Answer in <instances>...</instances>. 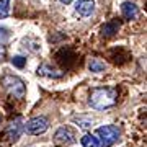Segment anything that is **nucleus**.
<instances>
[{"mask_svg": "<svg viewBox=\"0 0 147 147\" xmlns=\"http://www.w3.org/2000/svg\"><path fill=\"white\" fill-rule=\"evenodd\" d=\"M80 142H82V146L84 147H100L98 137H95L93 134H85V136H82Z\"/></svg>", "mask_w": 147, "mask_h": 147, "instance_id": "9b49d317", "label": "nucleus"}, {"mask_svg": "<svg viewBox=\"0 0 147 147\" xmlns=\"http://www.w3.org/2000/svg\"><path fill=\"white\" fill-rule=\"evenodd\" d=\"M88 69H90V72H103L106 69V65H105V62H101L100 59H92L90 61V64H88Z\"/></svg>", "mask_w": 147, "mask_h": 147, "instance_id": "ddd939ff", "label": "nucleus"}, {"mask_svg": "<svg viewBox=\"0 0 147 147\" xmlns=\"http://www.w3.org/2000/svg\"><path fill=\"white\" fill-rule=\"evenodd\" d=\"M11 64L18 69H23L25 64H26V57H23V56H15V57H11Z\"/></svg>", "mask_w": 147, "mask_h": 147, "instance_id": "2eb2a0df", "label": "nucleus"}, {"mask_svg": "<svg viewBox=\"0 0 147 147\" xmlns=\"http://www.w3.org/2000/svg\"><path fill=\"white\" fill-rule=\"evenodd\" d=\"M38 74H41V75H46V77H53V79H59V77H62V72H59V70H54L53 67H49V65H41V67L38 69Z\"/></svg>", "mask_w": 147, "mask_h": 147, "instance_id": "9d476101", "label": "nucleus"}, {"mask_svg": "<svg viewBox=\"0 0 147 147\" xmlns=\"http://www.w3.org/2000/svg\"><path fill=\"white\" fill-rule=\"evenodd\" d=\"M121 11H123V16L126 20H136L137 15H139V10H137L136 3H132V2H124L121 5Z\"/></svg>", "mask_w": 147, "mask_h": 147, "instance_id": "1a4fd4ad", "label": "nucleus"}, {"mask_svg": "<svg viewBox=\"0 0 147 147\" xmlns=\"http://www.w3.org/2000/svg\"><path fill=\"white\" fill-rule=\"evenodd\" d=\"M3 56H5V47H3L2 44H0V61L3 59Z\"/></svg>", "mask_w": 147, "mask_h": 147, "instance_id": "a211bd4d", "label": "nucleus"}, {"mask_svg": "<svg viewBox=\"0 0 147 147\" xmlns=\"http://www.w3.org/2000/svg\"><path fill=\"white\" fill-rule=\"evenodd\" d=\"M0 123H2V116H0Z\"/></svg>", "mask_w": 147, "mask_h": 147, "instance_id": "aec40b11", "label": "nucleus"}, {"mask_svg": "<svg viewBox=\"0 0 147 147\" xmlns=\"http://www.w3.org/2000/svg\"><path fill=\"white\" fill-rule=\"evenodd\" d=\"M21 131H23V124H21V119L20 118H16L15 121H11L8 127L5 129L3 132V137H5L8 142H16L18 141V137L21 136Z\"/></svg>", "mask_w": 147, "mask_h": 147, "instance_id": "39448f33", "label": "nucleus"}, {"mask_svg": "<svg viewBox=\"0 0 147 147\" xmlns=\"http://www.w3.org/2000/svg\"><path fill=\"white\" fill-rule=\"evenodd\" d=\"M2 85L8 90V93L13 95L15 98H23L25 96V84H23V80H20L18 77L15 75H5L3 79H2Z\"/></svg>", "mask_w": 147, "mask_h": 147, "instance_id": "7ed1b4c3", "label": "nucleus"}, {"mask_svg": "<svg viewBox=\"0 0 147 147\" xmlns=\"http://www.w3.org/2000/svg\"><path fill=\"white\" fill-rule=\"evenodd\" d=\"M10 13V0H0V18H7Z\"/></svg>", "mask_w": 147, "mask_h": 147, "instance_id": "4468645a", "label": "nucleus"}, {"mask_svg": "<svg viewBox=\"0 0 147 147\" xmlns=\"http://www.w3.org/2000/svg\"><path fill=\"white\" fill-rule=\"evenodd\" d=\"M95 10V2L93 0H79L75 3V11L82 16H88L92 15Z\"/></svg>", "mask_w": 147, "mask_h": 147, "instance_id": "0eeeda50", "label": "nucleus"}, {"mask_svg": "<svg viewBox=\"0 0 147 147\" xmlns=\"http://www.w3.org/2000/svg\"><path fill=\"white\" fill-rule=\"evenodd\" d=\"M47 127H49L47 118H44V116H36V118L30 119L25 124V131L28 134H31V136H39V134L47 131Z\"/></svg>", "mask_w": 147, "mask_h": 147, "instance_id": "20e7f679", "label": "nucleus"}, {"mask_svg": "<svg viewBox=\"0 0 147 147\" xmlns=\"http://www.w3.org/2000/svg\"><path fill=\"white\" fill-rule=\"evenodd\" d=\"M75 121L79 123V126L80 127H90L92 126V118H84V116H80V118H75Z\"/></svg>", "mask_w": 147, "mask_h": 147, "instance_id": "dca6fc26", "label": "nucleus"}, {"mask_svg": "<svg viewBox=\"0 0 147 147\" xmlns=\"http://www.w3.org/2000/svg\"><path fill=\"white\" fill-rule=\"evenodd\" d=\"M10 38V33H8V30L7 28H0V44L3 41H7Z\"/></svg>", "mask_w": 147, "mask_h": 147, "instance_id": "f3484780", "label": "nucleus"}, {"mask_svg": "<svg viewBox=\"0 0 147 147\" xmlns=\"http://www.w3.org/2000/svg\"><path fill=\"white\" fill-rule=\"evenodd\" d=\"M118 30H119V21H108L105 26H103V34H106V36H113L115 33H118Z\"/></svg>", "mask_w": 147, "mask_h": 147, "instance_id": "f8f14e48", "label": "nucleus"}, {"mask_svg": "<svg viewBox=\"0 0 147 147\" xmlns=\"http://www.w3.org/2000/svg\"><path fill=\"white\" fill-rule=\"evenodd\" d=\"M96 134L100 137V147H111L119 141V129L113 124H106L96 129Z\"/></svg>", "mask_w": 147, "mask_h": 147, "instance_id": "f03ea898", "label": "nucleus"}, {"mask_svg": "<svg viewBox=\"0 0 147 147\" xmlns=\"http://www.w3.org/2000/svg\"><path fill=\"white\" fill-rule=\"evenodd\" d=\"M61 2H62V3H70L72 0H61Z\"/></svg>", "mask_w": 147, "mask_h": 147, "instance_id": "6ab92c4d", "label": "nucleus"}, {"mask_svg": "<svg viewBox=\"0 0 147 147\" xmlns=\"http://www.w3.org/2000/svg\"><path fill=\"white\" fill-rule=\"evenodd\" d=\"M74 59H75V56L70 49H61L57 53V62L62 64L65 69H70L74 65Z\"/></svg>", "mask_w": 147, "mask_h": 147, "instance_id": "6e6552de", "label": "nucleus"}, {"mask_svg": "<svg viewBox=\"0 0 147 147\" xmlns=\"http://www.w3.org/2000/svg\"><path fill=\"white\" fill-rule=\"evenodd\" d=\"M88 103L93 110L98 111L108 110V108H111L118 103V92L115 88H106V87L93 88L92 93H90Z\"/></svg>", "mask_w": 147, "mask_h": 147, "instance_id": "f257e3e1", "label": "nucleus"}, {"mask_svg": "<svg viewBox=\"0 0 147 147\" xmlns=\"http://www.w3.org/2000/svg\"><path fill=\"white\" fill-rule=\"evenodd\" d=\"M54 142L57 144V146H70L72 142H75V136H74V132L67 127H59L56 134H54Z\"/></svg>", "mask_w": 147, "mask_h": 147, "instance_id": "423d86ee", "label": "nucleus"}]
</instances>
